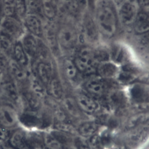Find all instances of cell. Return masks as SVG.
Segmentation results:
<instances>
[{
  "instance_id": "cell-9",
  "label": "cell",
  "mask_w": 149,
  "mask_h": 149,
  "mask_svg": "<svg viewBox=\"0 0 149 149\" xmlns=\"http://www.w3.org/2000/svg\"><path fill=\"white\" fill-rule=\"evenodd\" d=\"M41 39V38H38L29 33H26L20 40L23 47L29 58H38Z\"/></svg>"
},
{
  "instance_id": "cell-1",
  "label": "cell",
  "mask_w": 149,
  "mask_h": 149,
  "mask_svg": "<svg viewBox=\"0 0 149 149\" xmlns=\"http://www.w3.org/2000/svg\"><path fill=\"white\" fill-rule=\"evenodd\" d=\"M111 0H97L94 18L100 35L106 38L113 37L118 27V15Z\"/></svg>"
},
{
  "instance_id": "cell-25",
  "label": "cell",
  "mask_w": 149,
  "mask_h": 149,
  "mask_svg": "<svg viewBox=\"0 0 149 149\" xmlns=\"http://www.w3.org/2000/svg\"><path fill=\"white\" fill-rule=\"evenodd\" d=\"M29 80L31 92L39 98L44 97L45 94V86L42 81L35 74H31Z\"/></svg>"
},
{
  "instance_id": "cell-3",
  "label": "cell",
  "mask_w": 149,
  "mask_h": 149,
  "mask_svg": "<svg viewBox=\"0 0 149 149\" xmlns=\"http://www.w3.org/2000/svg\"><path fill=\"white\" fill-rule=\"evenodd\" d=\"M73 62L80 73L87 74L96 73L99 63L95 49L88 46L82 47L77 51Z\"/></svg>"
},
{
  "instance_id": "cell-8",
  "label": "cell",
  "mask_w": 149,
  "mask_h": 149,
  "mask_svg": "<svg viewBox=\"0 0 149 149\" xmlns=\"http://www.w3.org/2000/svg\"><path fill=\"white\" fill-rule=\"evenodd\" d=\"M23 23L29 33L42 39L44 24L39 16L33 12H27L23 19Z\"/></svg>"
},
{
  "instance_id": "cell-23",
  "label": "cell",
  "mask_w": 149,
  "mask_h": 149,
  "mask_svg": "<svg viewBox=\"0 0 149 149\" xmlns=\"http://www.w3.org/2000/svg\"><path fill=\"white\" fill-rule=\"evenodd\" d=\"M15 42L8 36L0 31V53L9 59H12Z\"/></svg>"
},
{
  "instance_id": "cell-28",
  "label": "cell",
  "mask_w": 149,
  "mask_h": 149,
  "mask_svg": "<svg viewBox=\"0 0 149 149\" xmlns=\"http://www.w3.org/2000/svg\"><path fill=\"white\" fill-rule=\"evenodd\" d=\"M47 87L51 95L56 99H61L63 97V88L60 81L55 77H53Z\"/></svg>"
},
{
  "instance_id": "cell-46",
  "label": "cell",
  "mask_w": 149,
  "mask_h": 149,
  "mask_svg": "<svg viewBox=\"0 0 149 149\" xmlns=\"http://www.w3.org/2000/svg\"><path fill=\"white\" fill-rule=\"evenodd\" d=\"M129 1H133V2H136V0H129Z\"/></svg>"
},
{
  "instance_id": "cell-37",
  "label": "cell",
  "mask_w": 149,
  "mask_h": 149,
  "mask_svg": "<svg viewBox=\"0 0 149 149\" xmlns=\"http://www.w3.org/2000/svg\"><path fill=\"white\" fill-rule=\"evenodd\" d=\"M109 98L111 102L117 106H120L125 102V97L122 93L119 91H115L111 93Z\"/></svg>"
},
{
  "instance_id": "cell-43",
  "label": "cell",
  "mask_w": 149,
  "mask_h": 149,
  "mask_svg": "<svg viewBox=\"0 0 149 149\" xmlns=\"http://www.w3.org/2000/svg\"><path fill=\"white\" fill-rule=\"evenodd\" d=\"M116 149H127V148L125 146H118Z\"/></svg>"
},
{
  "instance_id": "cell-22",
  "label": "cell",
  "mask_w": 149,
  "mask_h": 149,
  "mask_svg": "<svg viewBox=\"0 0 149 149\" xmlns=\"http://www.w3.org/2000/svg\"><path fill=\"white\" fill-rule=\"evenodd\" d=\"M132 98L139 103L149 102V87L143 85H135L130 88Z\"/></svg>"
},
{
  "instance_id": "cell-30",
  "label": "cell",
  "mask_w": 149,
  "mask_h": 149,
  "mask_svg": "<svg viewBox=\"0 0 149 149\" xmlns=\"http://www.w3.org/2000/svg\"><path fill=\"white\" fill-rule=\"evenodd\" d=\"M135 129L129 134V141L133 143H138L143 140L149 131V127L143 125L140 127H136Z\"/></svg>"
},
{
  "instance_id": "cell-24",
  "label": "cell",
  "mask_w": 149,
  "mask_h": 149,
  "mask_svg": "<svg viewBox=\"0 0 149 149\" xmlns=\"http://www.w3.org/2000/svg\"><path fill=\"white\" fill-rule=\"evenodd\" d=\"M63 70L66 78L70 81L74 82L78 79L80 72L76 68L73 60L69 58H65L62 62Z\"/></svg>"
},
{
  "instance_id": "cell-21",
  "label": "cell",
  "mask_w": 149,
  "mask_h": 149,
  "mask_svg": "<svg viewBox=\"0 0 149 149\" xmlns=\"http://www.w3.org/2000/svg\"><path fill=\"white\" fill-rule=\"evenodd\" d=\"M12 59L26 69L29 66V57L25 52L20 40L15 42Z\"/></svg>"
},
{
  "instance_id": "cell-38",
  "label": "cell",
  "mask_w": 149,
  "mask_h": 149,
  "mask_svg": "<svg viewBox=\"0 0 149 149\" xmlns=\"http://www.w3.org/2000/svg\"><path fill=\"white\" fill-rule=\"evenodd\" d=\"M9 59L0 53V76L9 72Z\"/></svg>"
},
{
  "instance_id": "cell-16",
  "label": "cell",
  "mask_w": 149,
  "mask_h": 149,
  "mask_svg": "<svg viewBox=\"0 0 149 149\" xmlns=\"http://www.w3.org/2000/svg\"><path fill=\"white\" fill-rule=\"evenodd\" d=\"M76 102L81 111L88 113H94L100 109L98 102L85 94H79L77 97Z\"/></svg>"
},
{
  "instance_id": "cell-15",
  "label": "cell",
  "mask_w": 149,
  "mask_h": 149,
  "mask_svg": "<svg viewBox=\"0 0 149 149\" xmlns=\"http://www.w3.org/2000/svg\"><path fill=\"white\" fill-rule=\"evenodd\" d=\"M97 72L103 79H109L117 76L119 73V68L113 62L108 60L98 63L97 68Z\"/></svg>"
},
{
  "instance_id": "cell-12",
  "label": "cell",
  "mask_w": 149,
  "mask_h": 149,
  "mask_svg": "<svg viewBox=\"0 0 149 149\" xmlns=\"http://www.w3.org/2000/svg\"><path fill=\"white\" fill-rule=\"evenodd\" d=\"M36 71L37 77L47 87L54 77L53 69L49 61L40 60L36 66Z\"/></svg>"
},
{
  "instance_id": "cell-20",
  "label": "cell",
  "mask_w": 149,
  "mask_h": 149,
  "mask_svg": "<svg viewBox=\"0 0 149 149\" xmlns=\"http://www.w3.org/2000/svg\"><path fill=\"white\" fill-rule=\"evenodd\" d=\"M19 121L26 127L33 129L40 126L42 119H41V116L34 111H28L19 117Z\"/></svg>"
},
{
  "instance_id": "cell-13",
  "label": "cell",
  "mask_w": 149,
  "mask_h": 149,
  "mask_svg": "<svg viewBox=\"0 0 149 149\" xmlns=\"http://www.w3.org/2000/svg\"><path fill=\"white\" fill-rule=\"evenodd\" d=\"M56 31L57 28L53 24L44 25L42 40L51 52L60 51L57 41Z\"/></svg>"
},
{
  "instance_id": "cell-47",
  "label": "cell",
  "mask_w": 149,
  "mask_h": 149,
  "mask_svg": "<svg viewBox=\"0 0 149 149\" xmlns=\"http://www.w3.org/2000/svg\"><path fill=\"white\" fill-rule=\"evenodd\" d=\"M95 1H97V0H95Z\"/></svg>"
},
{
  "instance_id": "cell-11",
  "label": "cell",
  "mask_w": 149,
  "mask_h": 149,
  "mask_svg": "<svg viewBox=\"0 0 149 149\" xmlns=\"http://www.w3.org/2000/svg\"><path fill=\"white\" fill-rule=\"evenodd\" d=\"M19 122V116L16 110L7 105L0 107V123L6 127L16 125Z\"/></svg>"
},
{
  "instance_id": "cell-19",
  "label": "cell",
  "mask_w": 149,
  "mask_h": 149,
  "mask_svg": "<svg viewBox=\"0 0 149 149\" xmlns=\"http://www.w3.org/2000/svg\"><path fill=\"white\" fill-rule=\"evenodd\" d=\"M134 30L137 34L149 32V13L144 10H139L133 25Z\"/></svg>"
},
{
  "instance_id": "cell-39",
  "label": "cell",
  "mask_w": 149,
  "mask_h": 149,
  "mask_svg": "<svg viewBox=\"0 0 149 149\" xmlns=\"http://www.w3.org/2000/svg\"><path fill=\"white\" fill-rule=\"evenodd\" d=\"M136 3L141 10H146L149 6V0H136Z\"/></svg>"
},
{
  "instance_id": "cell-45",
  "label": "cell",
  "mask_w": 149,
  "mask_h": 149,
  "mask_svg": "<svg viewBox=\"0 0 149 149\" xmlns=\"http://www.w3.org/2000/svg\"><path fill=\"white\" fill-rule=\"evenodd\" d=\"M146 10L147 12H148L149 13V6H148V8H147L146 10Z\"/></svg>"
},
{
  "instance_id": "cell-14",
  "label": "cell",
  "mask_w": 149,
  "mask_h": 149,
  "mask_svg": "<svg viewBox=\"0 0 149 149\" xmlns=\"http://www.w3.org/2000/svg\"><path fill=\"white\" fill-rule=\"evenodd\" d=\"M40 10L48 22H53L57 16L59 7L56 0H41Z\"/></svg>"
},
{
  "instance_id": "cell-5",
  "label": "cell",
  "mask_w": 149,
  "mask_h": 149,
  "mask_svg": "<svg viewBox=\"0 0 149 149\" xmlns=\"http://www.w3.org/2000/svg\"><path fill=\"white\" fill-rule=\"evenodd\" d=\"M25 30L22 20L15 16L3 17L0 19V31L15 41L22 38L26 33Z\"/></svg>"
},
{
  "instance_id": "cell-2",
  "label": "cell",
  "mask_w": 149,
  "mask_h": 149,
  "mask_svg": "<svg viewBox=\"0 0 149 149\" xmlns=\"http://www.w3.org/2000/svg\"><path fill=\"white\" fill-rule=\"evenodd\" d=\"M10 143L16 149H40L44 144L42 135L25 129L15 132L10 137Z\"/></svg>"
},
{
  "instance_id": "cell-42",
  "label": "cell",
  "mask_w": 149,
  "mask_h": 149,
  "mask_svg": "<svg viewBox=\"0 0 149 149\" xmlns=\"http://www.w3.org/2000/svg\"><path fill=\"white\" fill-rule=\"evenodd\" d=\"M126 0H111L113 5L116 8H118Z\"/></svg>"
},
{
  "instance_id": "cell-6",
  "label": "cell",
  "mask_w": 149,
  "mask_h": 149,
  "mask_svg": "<svg viewBox=\"0 0 149 149\" xmlns=\"http://www.w3.org/2000/svg\"><path fill=\"white\" fill-rule=\"evenodd\" d=\"M118 10V17L120 23L125 26H133L139 11L136 2L126 0Z\"/></svg>"
},
{
  "instance_id": "cell-32",
  "label": "cell",
  "mask_w": 149,
  "mask_h": 149,
  "mask_svg": "<svg viewBox=\"0 0 149 149\" xmlns=\"http://www.w3.org/2000/svg\"><path fill=\"white\" fill-rule=\"evenodd\" d=\"M1 1L2 12L1 19L6 16H16L15 0H1Z\"/></svg>"
},
{
  "instance_id": "cell-33",
  "label": "cell",
  "mask_w": 149,
  "mask_h": 149,
  "mask_svg": "<svg viewBox=\"0 0 149 149\" xmlns=\"http://www.w3.org/2000/svg\"><path fill=\"white\" fill-rule=\"evenodd\" d=\"M58 2L65 10L72 14H76L81 10L76 0H58Z\"/></svg>"
},
{
  "instance_id": "cell-4",
  "label": "cell",
  "mask_w": 149,
  "mask_h": 149,
  "mask_svg": "<svg viewBox=\"0 0 149 149\" xmlns=\"http://www.w3.org/2000/svg\"><path fill=\"white\" fill-rule=\"evenodd\" d=\"M57 41L59 51L71 52L78 46L80 36L76 28L69 24H63L57 28Z\"/></svg>"
},
{
  "instance_id": "cell-27",
  "label": "cell",
  "mask_w": 149,
  "mask_h": 149,
  "mask_svg": "<svg viewBox=\"0 0 149 149\" xmlns=\"http://www.w3.org/2000/svg\"><path fill=\"white\" fill-rule=\"evenodd\" d=\"M98 127L97 124L94 122H86L79 126L77 129L78 133L83 137L89 138L95 134Z\"/></svg>"
},
{
  "instance_id": "cell-36",
  "label": "cell",
  "mask_w": 149,
  "mask_h": 149,
  "mask_svg": "<svg viewBox=\"0 0 149 149\" xmlns=\"http://www.w3.org/2000/svg\"><path fill=\"white\" fill-rule=\"evenodd\" d=\"M57 130L69 134L71 136L79 134L77 130L72 125L66 123H59L56 125Z\"/></svg>"
},
{
  "instance_id": "cell-17",
  "label": "cell",
  "mask_w": 149,
  "mask_h": 149,
  "mask_svg": "<svg viewBox=\"0 0 149 149\" xmlns=\"http://www.w3.org/2000/svg\"><path fill=\"white\" fill-rule=\"evenodd\" d=\"M1 86L5 94L9 98L16 100L18 98L17 88L14 80L8 72L0 76Z\"/></svg>"
},
{
  "instance_id": "cell-31",
  "label": "cell",
  "mask_w": 149,
  "mask_h": 149,
  "mask_svg": "<svg viewBox=\"0 0 149 149\" xmlns=\"http://www.w3.org/2000/svg\"><path fill=\"white\" fill-rule=\"evenodd\" d=\"M43 144L49 149H61L62 144L51 133V132H44L42 134Z\"/></svg>"
},
{
  "instance_id": "cell-40",
  "label": "cell",
  "mask_w": 149,
  "mask_h": 149,
  "mask_svg": "<svg viewBox=\"0 0 149 149\" xmlns=\"http://www.w3.org/2000/svg\"><path fill=\"white\" fill-rule=\"evenodd\" d=\"M81 10L86 9L88 4V0H76Z\"/></svg>"
},
{
  "instance_id": "cell-7",
  "label": "cell",
  "mask_w": 149,
  "mask_h": 149,
  "mask_svg": "<svg viewBox=\"0 0 149 149\" xmlns=\"http://www.w3.org/2000/svg\"><path fill=\"white\" fill-rule=\"evenodd\" d=\"M81 26L83 38L87 42L94 44L98 41L100 34L94 16L86 13L83 16Z\"/></svg>"
},
{
  "instance_id": "cell-35",
  "label": "cell",
  "mask_w": 149,
  "mask_h": 149,
  "mask_svg": "<svg viewBox=\"0 0 149 149\" xmlns=\"http://www.w3.org/2000/svg\"><path fill=\"white\" fill-rule=\"evenodd\" d=\"M88 144L91 149H104V144L101 137L98 134H95L88 138Z\"/></svg>"
},
{
  "instance_id": "cell-29",
  "label": "cell",
  "mask_w": 149,
  "mask_h": 149,
  "mask_svg": "<svg viewBox=\"0 0 149 149\" xmlns=\"http://www.w3.org/2000/svg\"><path fill=\"white\" fill-rule=\"evenodd\" d=\"M63 105L66 111L74 118H80L81 111L76 101L70 98H66L63 101Z\"/></svg>"
},
{
  "instance_id": "cell-34",
  "label": "cell",
  "mask_w": 149,
  "mask_h": 149,
  "mask_svg": "<svg viewBox=\"0 0 149 149\" xmlns=\"http://www.w3.org/2000/svg\"><path fill=\"white\" fill-rule=\"evenodd\" d=\"M26 104L31 111L38 109L40 105L39 97L34 94L33 92L27 93L24 96Z\"/></svg>"
},
{
  "instance_id": "cell-26",
  "label": "cell",
  "mask_w": 149,
  "mask_h": 149,
  "mask_svg": "<svg viewBox=\"0 0 149 149\" xmlns=\"http://www.w3.org/2000/svg\"><path fill=\"white\" fill-rule=\"evenodd\" d=\"M149 120V112H140L132 116L127 121V127L134 129L137 126L143 125Z\"/></svg>"
},
{
  "instance_id": "cell-10",
  "label": "cell",
  "mask_w": 149,
  "mask_h": 149,
  "mask_svg": "<svg viewBox=\"0 0 149 149\" xmlns=\"http://www.w3.org/2000/svg\"><path fill=\"white\" fill-rule=\"evenodd\" d=\"M84 86L86 90L88 93L97 96L104 95L108 88V85L105 79L99 75L91 76L86 81Z\"/></svg>"
},
{
  "instance_id": "cell-41",
  "label": "cell",
  "mask_w": 149,
  "mask_h": 149,
  "mask_svg": "<svg viewBox=\"0 0 149 149\" xmlns=\"http://www.w3.org/2000/svg\"><path fill=\"white\" fill-rule=\"evenodd\" d=\"M78 149H91L90 146L88 144V143H86L84 141H79L77 143Z\"/></svg>"
},
{
  "instance_id": "cell-18",
  "label": "cell",
  "mask_w": 149,
  "mask_h": 149,
  "mask_svg": "<svg viewBox=\"0 0 149 149\" xmlns=\"http://www.w3.org/2000/svg\"><path fill=\"white\" fill-rule=\"evenodd\" d=\"M9 73L14 81L18 83H24L28 79L26 68L20 65L13 59H9Z\"/></svg>"
},
{
  "instance_id": "cell-44",
  "label": "cell",
  "mask_w": 149,
  "mask_h": 149,
  "mask_svg": "<svg viewBox=\"0 0 149 149\" xmlns=\"http://www.w3.org/2000/svg\"><path fill=\"white\" fill-rule=\"evenodd\" d=\"M1 12H2V1L0 0V19L1 17Z\"/></svg>"
}]
</instances>
